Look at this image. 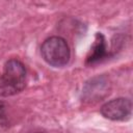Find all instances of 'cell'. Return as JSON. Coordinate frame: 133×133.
<instances>
[{"label":"cell","instance_id":"6da1fadb","mask_svg":"<svg viewBox=\"0 0 133 133\" xmlns=\"http://www.w3.org/2000/svg\"><path fill=\"white\" fill-rule=\"evenodd\" d=\"M26 84V69L18 59H10L4 64L0 75V96L9 97L22 91Z\"/></svg>","mask_w":133,"mask_h":133},{"label":"cell","instance_id":"7a4b0ae2","mask_svg":"<svg viewBox=\"0 0 133 133\" xmlns=\"http://www.w3.org/2000/svg\"><path fill=\"white\" fill-rule=\"evenodd\" d=\"M41 53L46 62L56 68L65 65L71 56L68 43L60 36H52L46 39L42 45Z\"/></svg>","mask_w":133,"mask_h":133},{"label":"cell","instance_id":"3957f363","mask_svg":"<svg viewBox=\"0 0 133 133\" xmlns=\"http://www.w3.org/2000/svg\"><path fill=\"white\" fill-rule=\"evenodd\" d=\"M132 110V103L129 99L117 98L105 103L101 107V113L104 117L111 121L127 119Z\"/></svg>","mask_w":133,"mask_h":133},{"label":"cell","instance_id":"277c9868","mask_svg":"<svg viewBox=\"0 0 133 133\" xmlns=\"http://www.w3.org/2000/svg\"><path fill=\"white\" fill-rule=\"evenodd\" d=\"M107 56V50H106V42L101 33H97L95 43L90 49V53L86 58L87 64H94L102 59H104Z\"/></svg>","mask_w":133,"mask_h":133},{"label":"cell","instance_id":"5b68a950","mask_svg":"<svg viewBox=\"0 0 133 133\" xmlns=\"http://www.w3.org/2000/svg\"><path fill=\"white\" fill-rule=\"evenodd\" d=\"M36 133H47V132H36Z\"/></svg>","mask_w":133,"mask_h":133}]
</instances>
